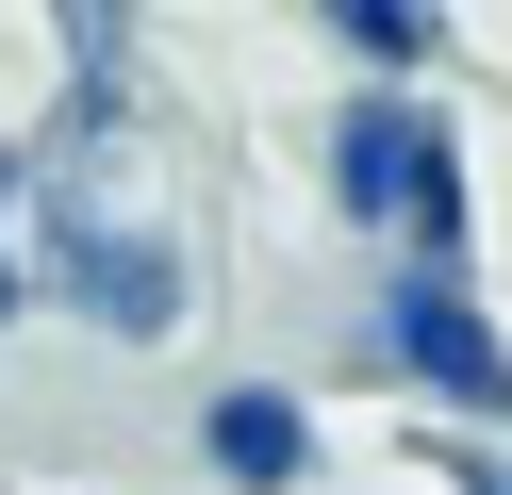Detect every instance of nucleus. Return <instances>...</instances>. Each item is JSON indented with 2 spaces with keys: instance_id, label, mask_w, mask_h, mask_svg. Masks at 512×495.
<instances>
[{
  "instance_id": "nucleus-3",
  "label": "nucleus",
  "mask_w": 512,
  "mask_h": 495,
  "mask_svg": "<svg viewBox=\"0 0 512 495\" xmlns=\"http://www.w3.org/2000/svg\"><path fill=\"white\" fill-rule=\"evenodd\" d=\"M199 446H215V479H232V495H281V479L314 462V413H298L281 380H232V396L199 413Z\"/></svg>"
},
{
  "instance_id": "nucleus-8",
  "label": "nucleus",
  "mask_w": 512,
  "mask_h": 495,
  "mask_svg": "<svg viewBox=\"0 0 512 495\" xmlns=\"http://www.w3.org/2000/svg\"><path fill=\"white\" fill-rule=\"evenodd\" d=\"M0 314H17V281H0Z\"/></svg>"
},
{
  "instance_id": "nucleus-6",
  "label": "nucleus",
  "mask_w": 512,
  "mask_h": 495,
  "mask_svg": "<svg viewBox=\"0 0 512 495\" xmlns=\"http://www.w3.org/2000/svg\"><path fill=\"white\" fill-rule=\"evenodd\" d=\"M347 50H364V66H430V17H413V0H347Z\"/></svg>"
},
{
  "instance_id": "nucleus-5",
  "label": "nucleus",
  "mask_w": 512,
  "mask_h": 495,
  "mask_svg": "<svg viewBox=\"0 0 512 495\" xmlns=\"http://www.w3.org/2000/svg\"><path fill=\"white\" fill-rule=\"evenodd\" d=\"M133 116V17H67V132Z\"/></svg>"
},
{
  "instance_id": "nucleus-2",
  "label": "nucleus",
  "mask_w": 512,
  "mask_h": 495,
  "mask_svg": "<svg viewBox=\"0 0 512 495\" xmlns=\"http://www.w3.org/2000/svg\"><path fill=\"white\" fill-rule=\"evenodd\" d=\"M380 347H397V363H413L430 396H463V413H512V347H496V330H479V314H463L446 281H413L397 314H380Z\"/></svg>"
},
{
  "instance_id": "nucleus-7",
  "label": "nucleus",
  "mask_w": 512,
  "mask_h": 495,
  "mask_svg": "<svg viewBox=\"0 0 512 495\" xmlns=\"http://www.w3.org/2000/svg\"><path fill=\"white\" fill-rule=\"evenodd\" d=\"M0 198H17V149H0Z\"/></svg>"
},
{
  "instance_id": "nucleus-1",
  "label": "nucleus",
  "mask_w": 512,
  "mask_h": 495,
  "mask_svg": "<svg viewBox=\"0 0 512 495\" xmlns=\"http://www.w3.org/2000/svg\"><path fill=\"white\" fill-rule=\"evenodd\" d=\"M50 281H67L100 330H166L182 314V264L149 248V231H116V215H67V231H50Z\"/></svg>"
},
{
  "instance_id": "nucleus-4",
  "label": "nucleus",
  "mask_w": 512,
  "mask_h": 495,
  "mask_svg": "<svg viewBox=\"0 0 512 495\" xmlns=\"http://www.w3.org/2000/svg\"><path fill=\"white\" fill-rule=\"evenodd\" d=\"M413 149H430V116H413V99H364V116L331 132V182H347V215H397V198H413Z\"/></svg>"
}]
</instances>
